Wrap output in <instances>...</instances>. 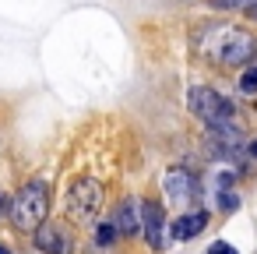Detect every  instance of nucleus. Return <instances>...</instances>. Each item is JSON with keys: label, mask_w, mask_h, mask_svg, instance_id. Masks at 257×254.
<instances>
[{"label": "nucleus", "mask_w": 257, "mask_h": 254, "mask_svg": "<svg viewBox=\"0 0 257 254\" xmlns=\"http://www.w3.org/2000/svg\"><path fill=\"white\" fill-rule=\"evenodd\" d=\"M194 43L204 57H211L222 67H239L257 57V39L236 25H204V32H197Z\"/></svg>", "instance_id": "1"}, {"label": "nucleus", "mask_w": 257, "mask_h": 254, "mask_svg": "<svg viewBox=\"0 0 257 254\" xmlns=\"http://www.w3.org/2000/svg\"><path fill=\"white\" fill-rule=\"evenodd\" d=\"M208 254H239L232 243H225V240H215L211 247H208Z\"/></svg>", "instance_id": "14"}, {"label": "nucleus", "mask_w": 257, "mask_h": 254, "mask_svg": "<svg viewBox=\"0 0 257 254\" xmlns=\"http://www.w3.org/2000/svg\"><path fill=\"white\" fill-rule=\"evenodd\" d=\"M236 208H239V194L229 191V187H222V191H218V212H222V215H232Z\"/></svg>", "instance_id": "12"}, {"label": "nucleus", "mask_w": 257, "mask_h": 254, "mask_svg": "<svg viewBox=\"0 0 257 254\" xmlns=\"http://www.w3.org/2000/svg\"><path fill=\"white\" fill-rule=\"evenodd\" d=\"M197 187H201L197 177L190 170H183V166H169L162 173V191H166V201L169 205H190L194 194H197Z\"/></svg>", "instance_id": "5"}, {"label": "nucleus", "mask_w": 257, "mask_h": 254, "mask_svg": "<svg viewBox=\"0 0 257 254\" xmlns=\"http://www.w3.org/2000/svg\"><path fill=\"white\" fill-rule=\"evenodd\" d=\"M102 205H106V187L95 177H78L71 184V191H67V215H71V222H78V226L95 222Z\"/></svg>", "instance_id": "4"}, {"label": "nucleus", "mask_w": 257, "mask_h": 254, "mask_svg": "<svg viewBox=\"0 0 257 254\" xmlns=\"http://www.w3.org/2000/svg\"><path fill=\"white\" fill-rule=\"evenodd\" d=\"M208 226V212L204 208H194V212H183L173 226H169V236L173 240H194L197 233H204Z\"/></svg>", "instance_id": "9"}, {"label": "nucleus", "mask_w": 257, "mask_h": 254, "mask_svg": "<svg viewBox=\"0 0 257 254\" xmlns=\"http://www.w3.org/2000/svg\"><path fill=\"white\" fill-rule=\"evenodd\" d=\"M208 152L215 159H229L236 162L243 152V131L236 124H222V127H208Z\"/></svg>", "instance_id": "6"}, {"label": "nucleus", "mask_w": 257, "mask_h": 254, "mask_svg": "<svg viewBox=\"0 0 257 254\" xmlns=\"http://www.w3.org/2000/svg\"><path fill=\"white\" fill-rule=\"evenodd\" d=\"M120 240L116 222H95V247H113Z\"/></svg>", "instance_id": "11"}, {"label": "nucleus", "mask_w": 257, "mask_h": 254, "mask_svg": "<svg viewBox=\"0 0 257 254\" xmlns=\"http://www.w3.org/2000/svg\"><path fill=\"white\" fill-rule=\"evenodd\" d=\"M187 110H190L204 127L236 124V106H232L222 92H215V89H208V85H190V92H187Z\"/></svg>", "instance_id": "3"}, {"label": "nucleus", "mask_w": 257, "mask_h": 254, "mask_svg": "<svg viewBox=\"0 0 257 254\" xmlns=\"http://www.w3.org/2000/svg\"><path fill=\"white\" fill-rule=\"evenodd\" d=\"M0 254H11V250H8V247H4V243H0Z\"/></svg>", "instance_id": "18"}, {"label": "nucleus", "mask_w": 257, "mask_h": 254, "mask_svg": "<svg viewBox=\"0 0 257 254\" xmlns=\"http://www.w3.org/2000/svg\"><path fill=\"white\" fill-rule=\"evenodd\" d=\"M4 208H8V194L0 191V215H4Z\"/></svg>", "instance_id": "17"}, {"label": "nucleus", "mask_w": 257, "mask_h": 254, "mask_svg": "<svg viewBox=\"0 0 257 254\" xmlns=\"http://www.w3.org/2000/svg\"><path fill=\"white\" fill-rule=\"evenodd\" d=\"M36 247L43 254H74V236L60 222H43L36 229Z\"/></svg>", "instance_id": "8"}, {"label": "nucleus", "mask_w": 257, "mask_h": 254, "mask_svg": "<svg viewBox=\"0 0 257 254\" xmlns=\"http://www.w3.org/2000/svg\"><path fill=\"white\" fill-rule=\"evenodd\" d=\"M46 212H50V187L43 180H29L15 198H11V222L18 229H39L46 222Z\"/></svg>", "instance_id": "2"}, {"label": "nucleus", "mask_w": 257, "mask_h": 254, "mask_svg": "<svg viewBox=\"0 0 257 254\" xmlns=\"http://www.w3.org/2000/svg\"><path fill=\"white\" fill-rule=\"evenodd\" d=\"M215 8H239V4H246V0H211Z\"/></svg>", "instance_id": "15"}, {"label": "nucleus", "mask_w": 257, "mask_h": 254, "mask_svg": "<svg viewBox=\"0 0 257 254\" xmlns=\"http://www.w3.org/2000/svg\"><path fill=\"white\" fill-rule=\"evenodd\" d=\"M253 18H257V8H253Z\"/></svg>", "instance_id": "19"}, {"label": "nucleus", "mask_w": 257, "mask_h": 254, "mask_svg": "<svg viewBox=\"0 0 257 254\" xmlns=\"http://www.w3.org/2000/svg\"><path fill=\"white\" fill-rule=\"evenodd\" d=\"M113 222H116V229H120V233H127V236L141 233V205H138L134 198H123V201L116 205Z\"/></svg>", "instance_id": "10"}, {"label": "nucleus", "mask_w": 257, "mask_h": 254, "mask_svg": "<svg viewBox=\"0 0 257 254\" xmlns=\"http://www.w3.org/2000/svg\"><path fill=\"white\" fill-rule=\"evenodd\" d=\"M246 152H250V159H257V138H253V141L246 145Z\"/></svg>", "instance_id": "16"}, {"label": "nucleus", "mask_w": 257, "mask_h": 254, "mask_svg": "<svg viewBox=\"0 0 257 254\" xmlns=\"http://www.w3.org/2000/svg\"><path fill=\"white\" fill-rule=\"evenodd\" d=\"M166 208L159 205V201H141V233H145V240H148V247L152 250H162L166 247Z\"/></svg>", "instance_id": "7"}, {"label": "nucleus", "mask_w": 257, "mask_h": 254, "mask_svg": "<svg viewBox=\"0 0 257 254\" xmlns=\"http://www.w3.org/2000/svg\"><path fill=\"white\" fill-rule=\"evenodd\" d=\"M239 92L243 96H257V67H246L239 74Z\"/></svg>", "instance_id": "13"}]
</instances>
